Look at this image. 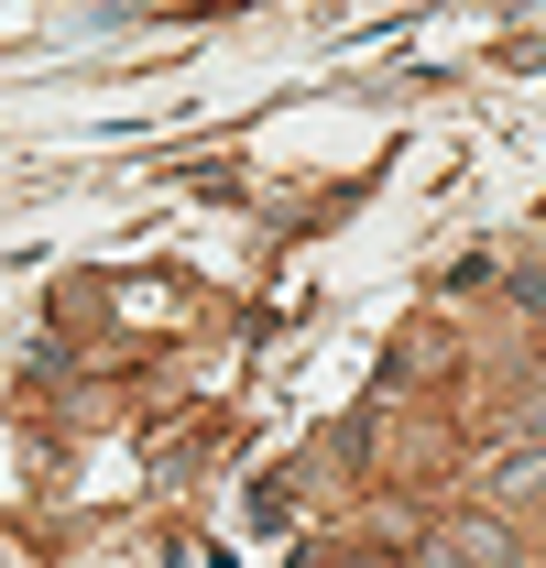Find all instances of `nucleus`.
Here are the masks:
<instances>
[{"label":"nucleus","instance_id":"nucleus-1","mask_svg":"<svg viewBox=\"0 0 546 568\" xmlns=\"http://www.w3.org/2000/svg\"><path fill=\"white\" fill-rule=\"evenodd\" d=\"M426 568H514V525H503V514H459V525L426 547Z\"/></svg>","mask_w":546,"mask_h":568},{"label":"nucleus","instance_id":"nucleus-2","mask_svg":"<svg viewBox=\"0 0 546 568\" xmlns=\"http://www.w3.org/2000/svg\"><path fill=\"white\" fill-rule=\"evenodd\" d=\"M481 481H492V503H546V448H503Z\"/></svg>","mask_w":546,"mask_h":568}]
</instances>
